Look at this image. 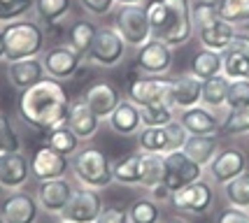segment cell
<instances>
[{
  "label": "cell",
  "instance_id": "cell-1",
  "mask_svg": "<svg viewBox=\"0 0 249 223\" xmlns=\"http://www.w3.org/2000/svg\"><path fill=\"white\" fill-rule=\"evenodd\" d=\"M70 105L72 100L65 86L54 77H44L37 84L21 91L17 100V114L28 128L37 133H49L68 121Z\"/></svg>",
  "mask_w": 249,
  "mask_h": 223
},
{
  "label": "cell",
  "instance_id": "cell-2",
  "mask_svg": "<svg viewBox=\"0 0 249 223\" xmlns=\"http://www.w3.org/2000/svg\"><path fill=\"white\" fill-rule=\"evenodd\" d=\"M147 17L152 37L170 47L186 44L196 31L191 21V0H152L147 2Z\"/></svg>",
  "mask_w": 249,
  "mask_h": 223
},
{
  "label": "cell",
  "instance_id": "cell-3",
  "mask_svg": "<svg viewBox=\"0 0 249 223\" xmlns=\"http://www.w3.org/2000/svg\"><path fill=\"white\" fill-rule=\"evenodd\" d=\"M5 35V61H21V58H35L44 49V31L37 21L17 19L2 26Z\"/></svg>",
  "mask_w": 249,
  "mask_h": 223
},
{
  "label": "cell",
  "instance_id": "cell-4",
  "mask_svg": "<svg viewBox=\"0 0 249 223\" xmlns=\"http://www.w3.org/2000/svg\"><path fill=\"white\" fill-rule=\"evenodd\" d=\"M70 170H72V174L77 177V181L82 186L98 189V191L107 189L109 184L114 181L109 158L100 149H93V147L79 149L75 156H70Z\"/></svg>",
  "mask_w": 249,
  "mask_h": 223
},
{
  "label": "cell",
  "instance_id": "cell-5",
  "mask_svg": "<svg viewBox=\"0 0 249 223\" xmlns=\"http://www.w3.org/2000/svg\"><path fill=\"white\" fill-rule=\"evenodd\" d=\"M114 28L119 31V35L128 47L140 49L144 42L152 40V26H149L147 7H142V5H121L117 17H114Z\"/></svg>",
  "mask_w": 249,
  "mask_h": 223
},
{
  "label": "cell",
  "instance_id": "cell-6",
  "mask_svg": "<svg viewBox=\"0 0 249 223\" xmlns=\"http://www.w3.org/2000/svg\"><path fill=\"white\" fill-rule=\"evenodd\" d=\"M168 202L173 205L177 212L191 214V216H203L214 205V189H212L210 181L198 179L194 184H186L182 189L173 191Z\"/></svg>",
  "mask_w": 249,
  "mask_h": 223
},
{
  "label": "cell",
  "instance_id": "cell-7",
  "mask_svg": "<svg viewBox=\"0 0 249 223\" xmlns=\"http://www.w3.org/2000/svg\"><path fill=\"white\" fill-rule=\"evenodd\" d=\"M128 44L124 42V37L119 35L117 28H109V26H103L98 28L96 37H93V44L89 49L87 58L91 63L100 65V68H114L124 58V51H126Z\"/></svg>",
  "mask_w": 249,
  "mask_h": 223
},
{
  "label": "cell",
  "instance_id": "cell-8",
  "mask_svg": "<svg viewBox=\"0 0 249 223\" xmlns=\"http://www.w3.org/2000/svg\"><path fill=\"white\" fill-rule=\"evenodd\" d=\"M103 209V195L98 189H75L72 198L68 200L65 209L58 216L61 221H70V223H96L98 214Z\"/></svg>",
  "mask_w": 249,
  "mask_h": 223
},
{
  "label": "cell",
  "instance_id": "cell-9",
  "mask_svg": "<svg viewBox=\"0 0 249 223\" xmlns=\"http://www.w3.org/2000/svg\"><path fill=\"white\" fill-rule=\"evenodd\" d=\"M170 84L168 77H152V74H138L128 79V100L138 107L154 105V103H170Z\"/></svg>",
  "mask_w": 249,
  "mask_h": 223
},
{
  "label": "cell",
  "instance_id": "cell-10",
  "mask_svg": "<svg viewBox=\"0 0 249 223\" xmlns=\"http://www.w3.org/2000/svg\"><path fill=\"white\" fill-rule=\"evenodd\" d=\"M163 158H165V179H163V184L170 191H177V189H182L186 184H194V181L203 179L205 168L189 158L182 149L163 154Z\"/></svg>",
  "mask_w": 249,
  "mask_h": 223
},
{
  "label": "cell",
  "instance_id": "cell-11",
  "mask_svg": "<svg viewBox=\"0 0 249 223\" xmlns=\"http://www.w3.org/2000/svg\"><path fill=\"white\" fill-rule=\"evenodd\" d=\"M40 202L28 191H10L5 200L0 202V219L2 223H37L40 216Z\"/></svg>",
  "mask_w": 249,
  "mask_h": 223
},
{
  "label": "cell",
  "instance_id": "cell-12",
  "mask_svg": "<svg viewBox=\"0 0 249 223\" xmlns=\"http://www.w3.org/2000/svg\"><path fill=\"white\" fill-rule=\"evenodd\" d=\"M135 68H138L142 74H152V77L168 74L170 68H173V47L165 44L163 40L152 37L149 42H144L140 49H138Z\"/></svg>",
  "mask_w": 249,
  "mask_h": 223
},
{
  "label": "cell",
  "instance_id": "cell-13",
  "mask_svg": "<svg viewBox=\"0 0 249 223\" xmlns=\"http://www.w3.org/2000/svg\"><path fill=\"white\" fill-rule=\"evenodd\" d=\"M247 170V154L238 147H226V149H219L217 156L210 160L207 165V172L214 184L224 186L231 179H235L238 174Z\"/></svg>",
  "mask_w": 249,
  "mask_h": 223
},
{
  "label": "cell",
  "instance_id": "cell-14",
  "mask_svg": "<svg viewBox=\"0 0 249 223\" xmlns=\"http://www.w3.org/2000/svg\"><path fill=\"white\" fill-rule=\"evenodd\" d=\"M70 170V160L68 156L58 154L56 149H52L49 144L37 147L31 156V177H35L37 181L47 179H61Z\"/></svg>",
  "mask_w": 249,
  "mask_h": 223
},
{
  "label": "cell",
  "instance_id": "cell-15",
  "mask_svg": "<svg viewBox=\"0 0 249 223\" xmlns=\"http://www.w3.org/2000/svg\"><path fill=\"white\" fill-rule=\"evenodd\" d=\"M42 63L49 77L63 82V79H70L77 74L79 65H82V53L75 51L70 44H58V47H52L44 53Z\"/></svg>",
  "mask_w": 249,
  "mask_h": 223
},
{
  "label": "cell",
  "instance_id": "cell-16",
  "mask_svg": "<svg viewBox=\"0 0 249 223\" xmlns=\"http://www.w3.org/2000/svg\"><path fill=\"white\" fill-rule=\"evenodd\" d=\"M28 179H31V160L21 151L0 154V189L17 191L23 189Z\"/></svg>",
  "mask_w": 249,
  "mask_h": 223
},
{
  "label": "cell",
  "instance_id": "cell-17",
  "mask_svg": "<svg viewBox=\"0 0 249 223\" xmlns=\"http://www.w3.org/2000/svg\"><path fill=\"white\" fill-rule=\"evenodd\" d=\"M72 191H75V186L65 177H61V179H47L37 184L35 198H37L40 207L47 214H61L65 209L68 200L72 198Z\"/></svg>",
  "mask_w": 249,
  "mask_h": 223
},
{
  "label": "cell",
  "instance_id": "cell-18",
  "mask_svg": "<svg viewBox=\"0 0 249 223\" xmlns=\"http://www.w3.org/2000/svg\"><path fill=\"white\" fill-rule=\"evenodd\" d=\"M84 103L93 109V114L98 119H109V114L121 103V93L119 88L109 82H96L84 91Z\"/></svg>",
  "mask_w": 249,
  "mask_h": 223
},
{
  "label": "cell",
  "instance_id": "cell-19",
  "mask_svg": "<svg viewBox=\"0 0 249 223\" xmlns=\"http://www.w3.org/2000/svg\"><path fill=\"white\" fill-rule=\"evenodd\" d=\"M179 123L186 128L189 135H219V128H221V121L217 119V114L205 105L182 109Z\"/></svg>",
  "mask_w": 249,
  "mask_h": 223
},
{
  "label": "cell",
  "instance_id": "cell-20",
  "mask_svg": "<svg viewBox=\"0 0 249 223\" xmlns=\"http://www.w3.org/2000/svg\"><path fill=\"white\" fill-rule=\"evenodd\" d=\"M65 126L70 128L82 142H87V139L96 137L98 128H100V119H98L96 114H93V109L84 103V98H79V100H72Z\"/></svg>",
  "mask_w": 249,
  "mask_h": 223
},
{
  "label": "cell",
  "instance_id": "cell-21",
  "mask_svg": "<svg viewBox=\"0 0 249 223\" xmlns=\"http://www.w3.org/2000/svg\"><path fill=\"white\" fill-rule=\"evenodd\" d=\"M200 96H203V79H198L191 72L173 79L170 84V105L177 109L200 105Z\"/></svg>",
  "mask_w": 249,
  "mask_h": 223
},
{
  "label": "cell",
  "instance_id": "cell-22",
  "mask_svg": "<svg viewBox=\"0 0 249 223\" xmlns=\"http://www.w3.org/2000/svg\"><path fill=\"white\" fill-rule=\"evenodd\" d=\"M44 63L35 56V58H21V61H12L7 63V79H10V84L14 88H28V86L37 84L40 79H44Z\"/></svg>",
  "mask_w": 249,
  "mask_h": 223
},
{
  "label": "cell",
  "instance_id": "cell-23",
  "mask_svg": "<svg viewBox=\"0 0 249 223\" xmlns=\"http://www.w3.org/2000/svg\"><path fill=\"white\" fill-rule=\"evenodd\" d=\"M109 128L119 135H135L140 133L142 128V119H140V107L135 105L133 100H121L117 109L109 114Z\"/></svg>",
  "mask_w": 249,
  "mask_h": 223
},
{
  "label": "cell",
  "instance_id": "cell-24",
  "mask_svg": "<svg viewBox=\"0 0 249 223\" xmlns=\"http://www.w3.org/2000/svg\"><path fill=\"white\" fill-rule=\"evenodd\" d=\"M182 151L191 160H196L198 165L207 168L210 160L214 158L219 151V135H189Z\"/></svg>",
  "mask_w": 249,
  "mask_h": 223
},
{
  "label": "cell",
  "instance_id": "cell-25",
  "mask_svg": "<svg viewBox=\"0 0 249 223\" xmlns=\"http://www.w3.org/2000/svg\"><path fill=\"white\" fill-rule=\"evenodd\" d=\"M235 33L238 31H235L233 23L219 19L217 23H212V26H207V28H200V31H198V40H200V44H203L205 49H212V51H226Z\"/></svg>",
  "mask_w": 249,
  "mask_h": 223
},
{
  "label": "cell",
  "instance_id": "cell-26",
  "mask_svg": "<svg viewBox=\"0 0 249 223\" xmlns=\"http://www.w3.org/2000/svg\"><path fill=\"white\" fill-rule=\"evenodd\" d=\"M112 174H114V181H119L121 186H140L142 151L140 154H128V156L117 158L112 163Z\"/></svg>",
  "mask_w": 249,
  "mask_h": 223
},
{
  "label": "cell",
  "instance_id": "cell-27",
  "mask_svg": "<svg viewBox=\"0 0 249 223\" xmlns=\"http://www.w3.org/2000/svg\"><path fill=\"white\" fill-rule=\"evenodd\" d=\"M228 79L226 74H214L210 79H203V96H200V103L210 109H221L226 107V96H228Z\"/></svg>",
  "mask_w": 249,
  "mask_h": 223
},
{
  "label": "cell",
  "instance_id": "cell-28",
  "mask_svg": "<svg viewBox=\"0 0 249 223\" xmlns=\"http://www.w3.org/2000/svg\"><path fill=\"white\" fill-rule=\"evenodd\" d=\"M224 72V56L221 51H212V49H200L191 61V74H196L198 79H210L214 74Z\"/></svg>",
  "mask_w": 249,
  "mask_h": 223
},
{
  "label": "cell",
  "instance_id": "cell-29",
  "mask_svg": "<svg viewBox=\"0 0 249 223\" xmlns=\"http://www.w3.org/2000/svg\"><path fill=\"white\" fill-rule=\"evenodd\" d=\"M165 179V158L163 154H147L142 151V189H154Z\"/></svg>",
  "mask_w": 249,
  "mask_h": 223
},
{
  "label": "cell",
  "instance_id": "cell-30",
  "mask_svg": "<svg viewBox=\"0 0 249 223\" xmlns=\"http://www.w3.org/2000/svg\"><path fill=\"white\" fill-rule=\"evenodd\" d=\"M96 33H98V28L93 23L87 21V19H79V21H75L70 26V31H68V44H70L75 51H79L84 56V53H89V49H91Z\"/></svg>",
  "mask_w": 249,
  "mask_h": 223
},
{
  "label": "cell",
  "instance_id": "cell-31",
  "mask_svg": "<svg viewBox=\"0 0 249 223\" xmlns=\"http://www.w3.org/2000/svg\"><path fill=\"white\" fill-rule=\"evenodd\" d=\"M79 142L82 139L77 137L75 133L70 130V128L65 126H58V128H54V130H49V135H47V144L52 149H56L58 154H63V156H75L77 151H79Z\"/></svg>",
  "mask_w": 249,
  "mask_h": 223
},
{
  "label": "cell",
  "instance_id": "cell-32",
  "mask_svg": "<svg viewBox=\"0 0 249 223\" xmlns=\"http://www.w3.org/2000/svg\"><path fill=\"white\" fill-rule=\"evenodd\" d=\"M138 144L147 154H165L168 151L165 126H142L138 133Z\"/></svg>",
  "mask_w": 249,
  "mask_h": 223
},
{
  "label": "cell",
  "instance_id": "cell-33",
  "mask_svg": "<svg viewBox=\"0 0 249 223\" xmlns=\"http://www.w3.org/2000/svg\"><path fill=\"white\" fill-rule=\"evenodd\" d=\"M224 198L231 207H240V209H249V172L245 170L238 174L235 179L224 184Z\"/></svg>",
  "mask_w": 249,
  "mask_h": 223
},
{
  "label": "cell",
  "instance_id": "cell-34",
  "mask_svg": "<svg viewBox=\"0 0 249 223\" xmlns=\"http://www.w3.org/2000/svg\"><path fill=\"white\" fill-rule=\"evenodd\" d=\"M130 223H161V205L154 198H138L128 207Z\"/></svg>",
  "mask_w": 249,
  "mask_h": 223
},
{
  "label": "cell",
  "instance_id": "cell-35",
  "mask_svg": "<svg viewBox=\"0 0 249 223\" xmlns=\"http://www.w3.org/2000/svg\"><path fill=\"white\" fill-rule=\"evenodd\" d=\"M142 126H168L175 121V112L170 103H154V105L140 107Z\"/></svg>",
  "mask_w": 249,
  "mask_h": 223
},
{
  "label": "cell",
  "instance_id": "cell-36",
  "mask_svg": "<svg viewBox=\"0 0 249 223\" xmlns=\"http://www.w3.org/2000/svg\"><path fill=\"white\" fill-rule=\"evenodd\" d=\"M224 56V74L228 79H249V53L226 49Z\"/></svg>",
  "mask_w": 249,
  "mask_h": 223
},
{
  "label": "cell",
  "instance_id": "cell-37",
  "mask_svg": "<svg viewBox=\"0 0 249 223\" xmlns=\"http://www.w3.org/2000/svg\"><path fill=\"white\" fill-rule=\"evenodd\" d=\"M70 12V0H35V14L44 23H58Z\"/></svg>",
  "mask_w": 249,
  "mask_h": 223
},
{
  "label": "cell",
  "instance_id": "cell-38",
  "mask_svg": "<svg viewBox=\"0 0 249 223\" xmlns=\"http://www.w3.org/2000/svg\"><path fill=\"white\" fill-rule=\"evenodd\" d=\"M219 17L224 21L233 23H247L249 21V0H219Z\"/></svg>",
  "mask_w": 249,
  "mask_h": 223
},
{
  "label": "cell",
  "instance_id": "cell-39",
  "mask_svg": "<svg viewBox=\"0 0 249 223\" xmlns=\"http://www.w3.org/2000/svg\"><path fill=\"white\" fill-rule=\"evenodd\" d=\"M221 17H219V2H200L196 0L191 5V21H194V28L200 31V28H207L212 23H217Z\"/></svg>",
  "mask_w": 249,
  "mask_h": 223
},
{
  "label": "cell",
  "instance_id": "cell-40",
  "mask_svg": "<svg viewBox=\"0 0 249 223\" xmlns=\"http://www.w3.org/2000/svg\"><path fill=\"white\" fill-rule=\"evenodd\" d=\"M221 135H245L249 133V107L247 109H228L226 119L219 128Z\"/></svg>",
  "mask_w": 249,
  "mask_h": 223
},
{
  "label": "cell",
  "instance_id": "cell-41",
  "mask_svg": "<svg viewBox=\"0 0 249 223\" xmlns=\"http://www.w3.org/2000/svg\"><path fill=\"white\" fill-rule=\"evenodd\" d=\"M226 107L228 109H247L249 107V79H231Z\"/></svg>",
  "mask_w": 249,
  "mask_h": 223
},
{
  "label": "cell",
  "instance_id": "cell-42",
  "mask_svg": "<svg viewBox=\"0 0 249 223\" xmlns=\"http://www.w3.org/2000/svg\"><path fill=\"white\" fill-rule=\"evenodd\" d=\"M10 151H21V139L7 114L0 112V154H10Z\"/></svg>",
  "mask_w": 249,
  "mask_h": 223
},
{
  "label": "cell",
  "instance_id": "cell-43",
  "mask_svg": "<svg viewBox=\"0 0 249 223\" xmlns=\"http://www.w3.org/2000/svg\"><path fill=\"white\" fill-rule=\"evenodd\" d=\"M31 7H35V0H10V2H2L0 5V23L23 19Z\"/></svg>",
  "mask_w": 249,
  "mask_h": 223
},
{
  "label": "cell",
  "instance_id": "cell-44",
  "mask_svg": "<svg viewBox=\"0 0 249 223\" xmlns=\"http://www.w3.org/2000/svg\"><path fill=\"white\" fill-rule=\"evenodd\" d=\"M165 135H168V151H165V154L184 149L186 139H189V133H186V128L182 126L179 121H170V123L165 126Z\"/></svg>",
  "mask_w": 249,
  "mask_h": 223
},
{
  "label": "cell",
  "instance_id": "cell-45",
  "mask_svg": "<svg viewBox=\"0 0 249 223\" xmlns=\"http://www.w3.org/2000/svg\"><path fill=\"white\" fill-rule=\"evenodd\" d=\"M96 223H130L128 207H119V205H103V209H100V214H98Z\"/></svg>",
  "mask_w": 249,
  "mask_h": 223
},
{
  "label": "cell",
  "instance_id": "cell-46",
  "mask_svg": "<svg viewBox=\"0 0 249 223\" xmlns=\"http://www.w3.org/2000/svg\"><path fill=\"white\" fill-rule=\"evenodd\" d=\"M214 223H249V212L228 205V207H224V209L217 214Z\"/></svg>",
  "mask_w": 249,
  "mask_h": 223
},
{
  "label": "cell",
  "instance_id": "cell-47",
  "mask_svg": "<svg viewBox=\"0 0 249 223\" xmlns=\"http://www.w3.org/2000/svg\"><path fill=\"white\" fill-rule=\"evenodd\" d=\"M79 2H82V7H84L89 14L103 17V14H107V12L114 7L117 0H79Z\"/></svg>",
  "mask_w": 249,
  "mask_h": 223
},
{
  "label": "cell",
  "instance_id": "cell-48",
  "mask_svg": "<svg viewBox=\"0 0 249 223\" xmlns=\"http://www.w3.org/2000/svg\"><path fill=\"white\" fill-rule=\"evenodd\" d=\"M228 49L249 53V33H235V35H233V40H231V44H228Z\"/></svg>",
  "mask_w": 249,
  "mask_h": 223
},
{
  "label": "cell",
  "instance_id": "cell-49",
  "mask_svg": "<svg viewBox=\"0 0 249 223\" xmlns=\"http://www.w3.org/2000/svg\"><path fill=\"white\" fill-rule=\"evenodd\" d=\"M170 195H173V191H170L165 184H159V186L149 189V198H154L159 205H161V202H168V200H170Z\"/></svg>",
  "mask_w": 249,
  "mask_h": 223
},
{
  "label": "cell",
  "instance_id": "cell-50",
  "mask_svg": "<svg viewBox=\"0 0 249 223\" xmlns=\"http://www.w3.org/2000/svg\"><path fill=\"white\" fill-rule=\"evenodd\" d=\"M5 58V35H2V28H0V61Z\"/></svg>",
  "mask_w": 249,
  "mask_h": 223
},
{
  "label": "cell",
  "instance_id": "cell-51",
  "mask_svg": "<svg viewBox=\"0 0 249 223\" xmlns=\"http://www.w3.org/2000/svg\"><path fill=\"white\" fill-rule=\"evenodd\" d=\"M163 223H189V221H184V219H179V216H170V219H165Z\"/></svg>",
  "mask_w": 249,
  "mask_h": 223
},
{
  "label": "cell",
  "instance_id": "cell-52",
  "mask_svg": "<svg viewBox=\"0 0 249 223\" xmlns=\"http://www.w3.org/2000/svg\"><path fill=\"white\" fill-rule=\"evenodd\" d=\"M117 2H121V5H140L142 0H117Z\"/></svg>",
  "mask_w": 249,
  "mask_h": 223
},
{
  "label": "cell",
  "instance_id": "cell-53",
  "mask_svg": "<svg viewBox=\"0 0 249 223\" xmlns=\"http://www.w3.org/2000/svg\"><path fill=\"white\" fill-rule=\"evenodd\" d=\"M242 28H245V33H249V21H247V23H242Z\"/></svg>",
  "mask_w": 249,
  "mask_h": 223
},
{
  "label": "cell",
  "instance_id": "cell-54",
  "mask_svg": "<svg viewBox=\"0 0 249 223\" xmlns=\"http://www.w3.org/2000/svg\"><path fill=\"white\" fill-rule=\"evenodd\" d=\"M200 2H219V0H200Z\"/></svg>",
  "mask_w": 249,
  "mask_h": 223
},
{
  "label": "cell",
  "instance_id": "cell-55",
  "mask_svg": "<svg viewBox=\"0 0 249 223\" xmlns=\"http://www.w3.org/2000/svg\"><path fill=\"white\" fill-rule=\"evenodd\" d=\"M2 2H10V0H0V5H2Z\"/></svg>",
  "mask_w": 249,
  "mask_h": 223
},
{
  "label": "cell",
  "instance_id": "cell-56",
  "mask_svg": "<svg viewBox=\"0 0 249 223\" xmlns=\"http://www.w3.org/2000/svg\"><path fill=\"white\" fill-rule=\"evenodd\" d=\"M61 223H70V221H61Z\"/></svg>",
  "mask_w": 249,
  "mask_h": 223
},
{
  "label": "cell",
  "instance_id": "cell-57",
  "mask_svg": "<svg viewBox=\"0 0 249 223\" xmlns=\"http://www.w3.org/2000/svg\"><path fill=\"white\" fill-rule=\"evenodd\" d=\"M0 223H2V219H0Z\"/></svg>",
  "mask_w": 249,
  "mask_h": 223
},
{
  "label": "cell",
  "instance_id": "cell-58",
  "mask_svg": "<svg viewBox=\"0 0 249 223\" xmlns=\"http://www.w3.org/2000/svg\"><path fill=\"white\" fill-rule=\"evenodd\" d=\"M247 212H249V209H247Z\"/></svg>",
  "mask_w": 249,
  "mask_h": 223
}]
</instances>
